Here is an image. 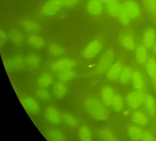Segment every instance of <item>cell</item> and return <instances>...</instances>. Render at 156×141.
I'll return each mask as SVG.
<instances>
[{
    "label": "cell",
    "instance_id": "cell-1",
    "mask_svg": "<svg viewBox=\"0 0 156 141\" xmlns=\"http://www.w3.org/2000/svg\"><path fill=\"white\" fill-rule=\"evenodd\" d=\"M85 106L90 116L96 121H105L108 118V107L98 98L94 97L87 98Z\"/></svg>",
    "mask_w": 156,
    "mask_h": 141
},
{
    "label": "cell",
    "instance_id": "cell-2",
    "mask_svg": "<svg viewBox=\"0 0 156 141\" xmlns=\"http://www.w3.org/2000/svg\"><path fill=\"white\" fill-rule=\"evenodd\" d=\"M118 39L122 48L127 51H134L138 45L136 40V34L131 27L123 28L118 33Z\"/></svg>",
    "mask_w": 156,
    "mask_h": 141
},
{
    "label": "cell",
    "instance_id": "cell-3",
    "mask_svg": "<svg viewBox=\"0 0 156 141\" xmlns=\"http://www.w3.org/2000/svg\"><path fill=\"white\" fill-rule=\"evenodd\" d=\"M115 52L112 47L108 48L101 55L94 68V73L102 74L106 72L115 62Z\"/></svg>",
    "mask_w": 156,
    "mask_h": 141
},
{
    "label": "cell",
    "instance_id": "cell-4",
    "mask_svg": "<svg viewBox=\"0 0 156 141\" xmlns=\"http://www.w3.org/2000/svg\"><path fill=\"white\" fill-rule=\"evenodd\" d=\"M122 5L133 22H139L143 17V10L138 0H122Z\"/></svg>",
    "mask_w": 156,
    "mask_h": 141
},
{
    "label": "cell",
    "instance_id": "cell-5",
    "mask_svg": "<svg viewBox=\"0 0 156 141\" xmlns=\"http://www.w3.org/2000/svg\"><path fill=\"white\" fill-rule=\"evenodd\" d=\"M104 46L102 39L94 38L89 41L84 47L82 52V55L85 59H93L102 52Z\"/></svg>",
    "mask_w": 156,
    "mask_h": 141
},
{
    "label": "cell",
    "instance_id": "cell-6",
    "mask_svg": "<svg viewBox=\"0 0 156 141\" xmlns=\"http://www.w3.org/2000/svg\"><path fill=\"white\" fill-rule=\"evenodd\" d=\"M146 95L144 91H131L127 94L125 97L127 105L134 109H138L144 104Z\"/></svg>",
    "mask_w": 156,
    "mask_h": 141
},
{
    "label": "cell",
    "instance_id": "cell-7",
    "mask_svg": "<svg viewBox=\"0 0 156 141\" xmlns=\"http://www.w3.org/2000/svg\"><path fill=\"white\" fill-rule=\"evenodd\" d=\"M64 6L63 0H47L41 8V14L44 16H53Z\"/></svg>",
    "mask_w": 156,
    "mask_h": 141
},
{
    "label": "cell",
    "instance_id": "cell-8",
    "mask_svg": "<svg viewBox=\"0 0 156 141\" xmlns=\"http://www.w3.org/2000/svg\"><path fill=\"white\" fill-rule=\"evenodd\" d=\"M141 44L151 50L156 43V27L149 26L144 29L141 36Z\"/></svg>",
    "mask_w": 156,
    "mask_h": 141
},
{
    "label": "cell",
    "instance_id": "cell-9",
    "mask_svg": "<svg viewBox=\"0 0 156 141\" xmlns=\"http://www.w3.org/2000/svg\"><path fill=\"white\" fill-rule=\"evenodd\" d=\"M86 10L92 16L100 17L105 12V3L101 0H88L86 5Z\"/></svg>",
    "mask_w": 156,
    "mask_h": 141
},
{
    "label": "cell",
    "instance_id": "cell-10",
    "mask_svg": "<svg viewBox=\"0 0 156 141\" xmlns=\"http://www.w3.org/2000/svg\"><path fill=\"white\" fill-rule=\"evenodd\" d=\"M123 66V63L121 61H115L106 72V78L107 81L110 82H115L119 81Z\"/></svg>",
    "mask_w": 156,
    "mask_h": 141
},
{
    "label": "cell",
    "instance_id": "cell-11",
    "mask_svg": "<svg viewBox=\"0 0 156 141\" xmlns=\"http://www.w3.org/2000/svg\"><path fill=\"white\" fill-rule=\"evenodd\" d=\"M22 103L29 114L38 116L41 112V108L37 101L31 96H25L21 100Z\"/></svg>",
    "mask_w": 156,
    "mask_h": 141
},
{
    "label": "cell",
    "instance_id": "cell-12",
    "mask_svg": "<svg viewBox=\"0 0 156 141\" xmlns=\"http://www.w3.org/2000/svg\"><path fill=\"white\" fill-rule=\"evenodd\" d=\"M122 1V0H107L105 3V11L108 17L116 20Z\"/></svg>",
    "mask_w": 156,
    "mask_h": 141
},
{
    "label": "cell",
    "instance_id": "cell-13",
    "mask_svg": "<svg viewBox=\"0 0 156 141\" xmlns=\"http://www.w3.org/2000/svg\"><path fill=\"white\" fill-rule=\"evenodd\" d=\"M76 65L74 60L69 58H63L55 61L51 65V69L55 72H61L72 70Z\"/></svg>",
    "mask_w": 156,
    "mask_h": 141
},
{
    "label": "cell",
    "instance_id": "cell-14",
    "mask_svg": "<svg viewBox=\"0 0 156 141\" xmlns=\"http://www.w3.org/2000/svg\"><path fill=\"white\" fill-rule=\"evenodd\" d=\"M44 119L50 123L57 125L61 121V116L59 111L55 107L52 106H47L44 110Z\"/></svg>",
    "mask_w": 156,
    "mask_h": 141
},
{
    "label": "cell",
    "instance_id": "cell-15",
    "mask_svg": "<svg viewBox=\"0 0 156 141\" xmlns=\"http://www.w3.org/2000/svg\"><path fill=\"white\" fill-rule=\"evenodd\" d=\"M131 83L135 91H144L146 87V82L142 73L138 70L133 72Z\"/></svg>",
    "mask_w": 156,
    "mask_h": 141
},
{
    "label": "cell",
    "instance_id": "cell-16",
    "mask_svg": "<svg viewBox=\"0 0 156 141\" xmlns=\"http://www.w3.org/2000/svg\"><path fill=\"white\" fill-rule=\"evenodd\" d=\"M144 132L141 126L134 123L129 126L126 129L127 135L132 141H142Z\"/></svg>",
    "mask_w": 156,
    "mask_h": 141
},
{
    "label": "cell",
    "instance_id": "cell-17",
    "mask_svg": "<svg viewBox=\"0 0 156 141\" xmlns=\"http://www.w3.org/2000/svg\"><path fill=\"white\" fill-rule=\"evenodd\" d=\"M116 92L112 86L105 85L103 86L100 91L101 101L107 107H110L112 100Z\"/></svg>",
    "mask_w": 156,
    "mask_h": 141
},
{
    "label": "cell",
    "instance_id": "cell-18",
    "mask_svg": "<svg viewBox=\"0 0 156 141\" xmlns=\"http://www.w3.org/2000/svg\"><path fill=\"white\" fill-rule=\"evenodd\" d=\"M119 25L122 28H128L131 27L133 23L132 19L125 10L121 3V7L116 19Z\"/></svg>",
    "mask_w": 156,
    "mask_h": 141
},
{
    "label": "cell",
    "instance_id": "cell-19",
    "mask_svg": "<svg viewBox=\"0 0 156 141\" xmlns=\"http://www.w3.org/2000/svg\"><path fill=\"white\" fill-rule=\"evenodd\" d=\"M148 50L141 44L138 45L135 49V57L139 65H144L146 63L149 57Z\"/></svg>",
    "mask_w": 156,
    "mask_h": 141
},
{
    "label": "cell",
    "instance_id": "cell-20",
    "mask_svg": "<svg viewBox=\"0 0 156 141\" xmlns=\"http://www.w3.org/2000/svg\"><path fill=\"white\" fill-rule=\"evenodd\" d=\"M133 72L134 70L131 65H124L119 80L120 84L123 86H126L131 83V77Z\"/></svg>",
    "mask_w": 156,
    "mask_h": 141
},
{
    "label": "cell",
    "instance_id": "cell-21",
    "mask_svg": "<svg viewBox=\"0 0 156 141\" xmlns=\"http://www.w3.org/2000/svg\"><path fill=\"white\" fill-rule=\"evenodd\" d=\"M131 120L133 123L141 127H145L147 125L149 122L147 115L144 112L137 109L132 113Z\"/></svg>",
    "mask_w": 156,
    "mask_h": 141
},
{
    "label": "cell",
    "instance_id": "cell-22",
    "mask_svg": "<svg viewBox=\"0 0 156 141\" xmlns=\"http://www.w3.org/2000/svg\"><path fill=\"white\" fill-rule=\"evenodd\" d=\"M23 29L30 33H36L40 30L39 24L34 20L29 18L22 19L20 22Z\"/></svg>",
    "mask_w": 156,
    "mask_h": 141
},
{
    "label": "cell",
    "instance_id": "cell-23",
    "mask_svg": "<svg viewBox=\"0 0 156 141\" xmlns=\"http://www.w3.org/2000/svg\"><path fill=\"white\" fill-rule=\"evenodd\" d=\"M143 105L148 115L154 117L156 115V101L154 96L151 94L146 95Z\"/></svg>",
    "mask_w": 156,
    "mask_h": 141
},
{
    "label": "cell",
    "instance_id": "cell-24",
    "mask_svg": "<svg viewBox=\"0 0 156 141\" xmlns=\"http://www.w3.org/2000/svg\"><path fill=\"white\" fill-rule=\"evenodd\" d=\"M27 42L29 46L37 50L43 49L45 44L44 39L36 33L31 34L28 37Z\"/></svg>",
    "mask_w": 156,
    "mask_h": 141
},
{
    "label": "cell",
    "instance_id": "cell-25",
    "mask_svg": "<svg viewBox=\"0 0 156 141\" xmlns=\"http://www.w3.org/2000/svg\"><path fill=\"white\" fill-rule=\"evenodd\" d=\"M8 38L14 45H21L24 42V35L22 32L18 29H12L8 33Z\"/></svg>",
    "mask_w": 156,
    "mask_h": 141
},
{
    "label": "cell",
    "instance_id": "cell-26",
    "mask_svg": "<svg viewBox=\"0 0 156 141\" xmlns=\"http://www.w3.org/2000/svg\"><path fill=\"white\" fill-rule=\"evenodd\" d=\"M126 100L121 94L116 92L112 100L110 107L115 112H119L123 110L126 106Z\"/></svg>",
    "mask_w": 156,
    "mask_h": 141
},
{
    "label": "cell",
    "instance_id": "cell-27",
    "mask_svg": "<svg viewBox=\"0 0 156 141\" xmlns=\"http://www.w3.org/2000/svg\"><path fill=\"white\" fill-rule=\"evenodd\" d=\"M67 92V87L62 82L56 83L53 86V94L57 100H62L66 96Z\"/></svg>",
    "mask_w": 156,
    "mask_h": 141
},
{
    "label": "cell",
    "instance_id": "cell-28",
    "mask_svg": "<svg viewBox=\"0 0 156 141\" xmlns=\"http://www.w3.org/2000/svg\"><path fill=\"white\" fill-rule=\"evenodd\" d=\"M144 11L149 15L154 16L156 14V0H140Z\"/></svg>",
    "mask_w": 156,
    "mask_h": 141
},
{
    "label": "cell",
    "instance_id": "cell-29",
    "mask_svg": "<svg viewBox=\"0 0 156 141\" xmlns=\"http://www.w3.org/2000/svg\"><path fill=\"white\" fill-rule=\"evenodd\" d=\"M145 65L146 73L153 79L156 76V58L154 56H149Z\"/></svg>",
    "mask_w": 156,
    "mask_h": 141
},
{
    "label": "cell",
    "instance_id": "cell-30",
    "mask_svg": "<svg viewBox=\"0 0 156 141\" xmlns=\"http://www.w3.org/2000/svg\"><path fill=\"white\" fill-rule=\"evenodd\" d=\"M53 82V77L50 72H44L38 78L37 83L39 86L47 88Z\"/></svg>",
    "mask_w": 156,
    "mask_h": 141
},
{
    "label": "cell",
    "instance_id": "cell-31",
    "mask_svg": "<svg viewBox=\"0 0 156 141\" xmlns=\"http://www.w3.org/2000/svg\"><path fill=\"white\" fill-rule=\"evenodd\" d=\"M46 138L49 141H65L64 136L59 130L56 129H50L46 133Z\"/></svg>",
    "mask_w": 156,
    "mask_h": 141
},
{
    "label": "cell",
    "instance_id": "cell-32",
    "mask_svg": "<svg viewBox=\"0 0 156 141\" xmlns=\"http://www.w3.org/2000/svg\"><path fill=\"white\" fill-rule=\"evenodd\" d=\"M98 137L102 141H114L118 140V138L113 132L108 129L104 128L98 133Z\"/></svg>",
    "mask_w": 156,
    "mask_h": 141
},
{
    "label": "cell",
    "instance_id": "cell-33",
    "mask_svg": "<svg viewBox=\"0 0 156 141\" xmlns=\"http://www.w3.org/2000/svg\"><path fill=\"white\" fill-rule=\"evenodd\" d=\"M48 50L51 55L55 56L62 55L65 51L62 45L55 42L50 44L48 46Z\"/></svg>",
    "mask_w": 156,
    "mask_h": 141
},
{
    "label": "cell",
    "instance_id": "cell-34",
    "mask_svg": "<svg viewBox=\"0 0 156 141\" xmlns=\"http://www.w3.org/2000/svg\"><path fill=\"white\" fill-rule=\"evenodd\" d=\"M78 139L81 141H90L92 139V133L87 126H83L78 132Z\"/></svg>",
    "mask_w": 156,
    "mask_h": 141
},
{
    "label": "cell",
    "instance_id": "cell-35",
    "mask_svg": "<svg viewBox=\"0 0 156 141\" xmlns=\"http://www.w3.org/2000/svg\"><path fill=\"white\" fill-rule=\"evenodd\" d=\"M75 76L76 73L74 72L71 70H67L59 72L57 75V78L60 82H64L71 81L74 78Z\"/></svg>",
    "mask_w": 156,
    "mask_h": 141
},
{
    "label": "cell",
    "instance_id": "cell-36",
    "mask_svg": "<svg viewBox=\"0 0 156 141\" xmlns=\"http://www.w3.org/2000/svg\"><path fill=\"white\" fill-rule=\"evenodd\" d=\"M41 62V58L38 55L31 53L28 55L26 59V62L29 66L34 68L38 67Z\"/></svg>",
    "mask_w": 156,
    "mask_h": 141
},
{
    "label": "cell",
    "instance_id": "cell-37",
    "mask_svg": "<svg viewBox=\"0 0 156 141\" xmlns=\"http://www.w3.org/2000/svg\"><path fill=\"white\" fill-rule=\"evenodd\" d=\"M64 123L70 128H75L77 126L78 121L73 116L69 114H64L62 116Z\"/></svg>",
    "mask_w": 156,
    "mask_h": 141
},
{
    "label": "cell",
    "instance_id": "cell-38",
    "mask_svg": "<svg viewBox=\"0 0 156 141\" xmlns=\"http://www.w3.org/2000/svg\"><path fill=\"white\" fill-rule=\"evenodd\" d=\"M23 61L20 55H16L8 63V68L20 69L23 65Z\"/></svg>",
    "mask_w": 156,
    "mask_h": 141
},
{
    "label": "cell",
    "instance_id": "cell-39",
    "mask_svg": "<svg viewBox=\"0 0 156 141\" xmlns=\"http://www.w3.org/2000/svg\"><path fill=\"white\" fill-rule=\"evenodd\" d=\"M36 96L43 102H48L51 99V94L49 91L45 89H40L37 90Z\"/></svg>",
    "mask_w": 156,
    "mask_h": 141
},
{
    "label": "cell",
    "instance_id": "cell-40",
    "mask_svg": "<svg viewBox=\"0 0 156 141\" xmlns=\"http://www.w3.org/2000/svg\"><path fill=\"white\" fill-rule=\"evenodd\" d=\"M142 141H156V136L152 131H144Z\"/></svg>",
    "mask_w": 156,
    "mask_h": 141
},
{
    "label": "cell",
    "instance_id": "cell-41",
    "mask_svg": "<svg viewBox=\"0 0 156 141\" xmlns=\"http://www.w3.org/2000/svg\"><path fill=\"white\" fill-rule=\"evenodd\" d=\"M8 38V34H7L4 30L1 29L0 31V45H1V47H2L6 44Z\"/></svg>",
    "mask_w": 156,
    "mask_h": 141
},
{
    "label": "cell",
    "instance_id": "cell-42",
    "mask_svg": "<svg viewBox=\"0 0 156 141\" xmlns=\"http://www.w3.org/2000/svg\"><path fill=\"white\" fill-rule=\"evenodd\" d=\"M65 7H72L77 5L80 0H63Z\"/></svg>",
    "mask_w": 156,
    "mask_h": 141
},
{
    "label": "cell",
    "instance_id": "cell-43",
    "mask_svg": "<svg viewBox=\"0 0 156 141\" xmlns=\"http://www.w3.org/2000/svg\"><path fill=\"white\" fill-rule=\"evenodd\" d=\"M129 111H128V110H125V111H124V112H123V115L124 116H128L129 115Z\"/></svg>",
    "mask_w": 156,
    "mask_h": 141
},
{
    "label": "cell",
    "instance_id": "cell-44",
    "mask_svg": "<svg viewBox=\"0 0 156 141\" xmlns=\"http://www.w3.org/2000/svg\"><path fill=\"white\" fill-rule=\"evenodd\" d=\"M152 79H153L152 82H153V86H154V87H155L156 89V76Z\"/></svg>",
    "mask_w": 156,
    "mask_h": 141
},
{
    "label": "cell",
    "instance_id": "cell-45",
    "mask_svg": "<svg viewBox=\"0 0 156 141\" xmlns=\"http://www.w3.org/2000/svg\"><path fill=\"white\" fill-rule=\"evenodd\" d=\"M151 50H152V52H153L155 54H156V43L155 44V45H154L153 47H152Z\"/></svg>",
    "mask_w": 156,
    "mask_h": 141
},
{
    "label": "cell",
    "instance_id": "cell-46",
    "mask_svg": "<svg viewBox=\"0 0 156 141\" xmlns=\"http://www.w3.org/2000/svg\"><path fill=\"white\" fill-rule=\"evenodd\" d=\"M152 18H153V20H154V22H155V24L156 25V14L154 16H153Z\"/></svg>",
    "mask_w": 156,
    "mask_h": 141
},
{
    "label": "cell",
    "instance_id": "cell-47",
    "mask_svg": "<svg viewBox=\"0 0 156 141\" xmlns=\"http://www.w3.org/2000/svg\"><path fill=\"white\" fill-rule=\"evenodd\" d=\"M101 1H102V2H103L104 3H105L106 2H107V0H101Z\"/></svg>",
    "mask_w": 156,
    "mask_h": 141
}]
</instances>
